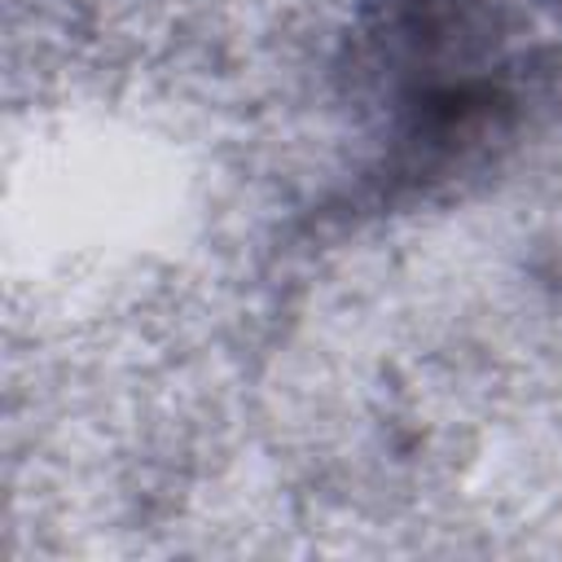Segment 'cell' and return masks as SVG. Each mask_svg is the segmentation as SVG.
<instances>
[{
    "mask_svg": "<svg viewBox=\"0 0 562 562\" xmlns=\"http://www.w3.org/2000/svg\"><path fill=\"white\" fill-rule=\"evenodd\" d=\"M544 0H369L364 40L413 140H461L514 105Z\"/></svg>",
    "mask_w": 562,
    "mask_h": 562,
    "instance_id": "cell-1",
    "label": "cell"
}]
</instances>
